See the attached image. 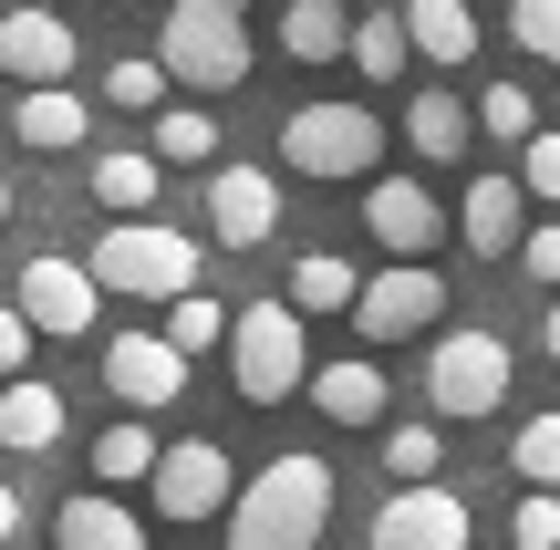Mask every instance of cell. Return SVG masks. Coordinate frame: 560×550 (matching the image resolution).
<instances>
[{
	"label": "cell",
	"instance_id": "30",
	"mask_svg": "<svg viewBox=\"0 0 560 550\" xmlns=\"http://www.w3.org/2000/svg\"><path fill=\"white\" fill-rule=\"evenodd\" d=\"M104 104H115V115H156V104H166V62H156V52L104 62Z\"/></svg>",
	"mask_w": 560,
	"mask_h": 550
},
{
	"label": "cell",
	"instance_id": "35",
	"mask_svg": "<svg viewBox=\"0 0 560 550\" xmlns=\"http://www.w3.org/2000/svg\"><path fill=\"white\" fill-rule=\"evenodd\" d=\"M509 540L520 550H560V489H529L520 510H509Z\"/></svg>",
	"mask_w": 560,
	"mask_h": 550
},
{
	"label": "cell",
	"instance_id": "13",
	"mask_svg": "<svg viewBox=\"0 0 560 550\" xmlns=\"http://www.w3.org/2000/svg\"><path fill=\"white\" fill-rule=\"evenodd\" d=\"M280 229V177L270 166H208V239L219 249H260Z\"/></svg>",
	"mask_w": 560,
	"mask_h": 550
},
{
	"label": "cell",
	"instance_id": "17",
	"mask_svg": "<svg viewBox=\"0 0 560 550\" xmlns=\"http://www.w3.org/2000/svg\"><path fill=\"white\" fill-rule=\"evenodd\" d=\"M62 385H42V374H0V447L11 457H52L62 447Z\"/></svg>",
	"mask_w": 560,
	"mask_h": 550
},
{
	"label": "cell",
	"instance_id": "38",
	"mask_svg": "<svg viewBox=\"0 0 560 550\" xmlns=\"http://www.w3.org/2000/svg\"><path fill=\"white\" fill-rule=\"evenodd\" d=\"M11 540H21V489L0 478V550H11Z\"/></svg>",
	"mask_w": 560,
	"mask_h": 550
},
{
	"label": "cell",
	"instance_id": "12",
	"mask_svg": "<svg viewBox=\"0 0 560 550\" xmlns=\"http://www.w3.org/2000/svg\"><path fill=\"white\" fill-rule=\"evenodd\" d=\"M104 395H115L125 416H156L187 395V353L166 343V332H115L104 343Z\"/></svg>",
	"mask_w": 560,
	"mask_h": 550
},
{
	"label": "cell",
	"instance_id": "37",
	"mask_svg": "<svg viewBox=\"0 0 560 550\" xmlns=\"http://www.w3.org/2000/svg\"><path fill=\"white\" fill-rule=\"evenodd\" d=\"M32 343H42V332L21 323V312H0V374H21V364H32Z\"/></svg>",
	"mask_w": 560,
	"mask_h": 550
},
{
	"label": "cell",
	"instance_id": "8",
	"mask_svg": "<svg viewBox=\"0 0 560 550\" xmlns=\"http://www.w3.org/2000/svg\"><path fill=\"white\" fill-rule=\"evenodd\" d=\"M229 489H240V468H229L219 436H166L156 468H145V499H156V519H177V530L219 519V510H229Z\"/></svg>",
	"mask_w": 560,
	"mask_h": 550
},
{
	"label": "cell",
	"instance_id": "24",
	"mask_svg": "<svg viewBox=\"0 0 560 550\" xmlns=\"http://www.w3.org/2000/svg\"><path fill=\"white\" fill-rule=\"evenodd\" d=\"M405 42H416L425 62H467L478 52V11H467V0H405Z\"/></svg>",
	"mask_w": 560,
	"mask_h": 550
},
{
	"label": "cell",
	"instance_id": "5",
	"mask_svg": "<svg viewBox=\"0 0 560 550\" xmlns=\"http://www.w3.org/2000/svg\"><path fill=\"white\" fill-rule=\"evenodd\" d=\"M240 21L249 11H229V0H177L166 32H156L166 83H187V94H240V83H249V32H240Z\"/></svg>",
	"mask_w": 560,
	"mask_h": 550
},
{
	"label": "cell",
	"instance_id": "9",
	"mask_svg": "<svg viewBox=\"0 0 560 550\" xmlns=\"http://www.w3.org/2000/svg\"><path fill=\"white\" fill-rule=\"evenodd\" d=\"M11 312H21L32 332H52V343H83V332H94V312H104V291H94V270H83V260L32 249V260L11 270Z\"/></svg>",
	"mask_w": 560,
	"mask_h": 550
},
{
	"label": "cell",
	"instance_id": "33",
	"mask_svg": "<svg viewBox=\"0 0 560 550\" xmlns=\"http://www.w3.org/2000/svg\"><path fill=\"white\" fill-rule=\"evenodd\" d=\"M509 42L529 62H560V0H509Z\"/></svg>",
	"mask_w": 560,
	"mask_h": 550
},
{
	"label": "cell",
	"instance_id": "31",
	"mask_svg": "<svg viewBox=\"0 0 560 550\" xmlns=\"http://www.w3.org/2000/svg\"><path fill=\"white\" fill-rule=\"evenodd\" d=\"M166 343L198 364V353H219V343H229V312L208 302V291H177V302H166Z\"/></svg>",
	"mask_w": 560,
	"mask_h": 550
},
{
	"label": "cell",
	"instance_id": "21",
	"mask_svg": "<svg viewBox=\"0 0 560 550\" xmlns=\"http://www.w3.org/2000/svg\"><path fill=\"white\" fill-rule=\"evenodd\" d=\"M467 136H478V115H467L446 83H425V94L405 104V145H416L425 166H457V156H467Z\"/></svg>",
	"mask_w": 560,
	"mask_h": 550
},
{
	"label": "cell",
	"instance_id": "22",
	"mask_svg": "<svg viewBox=\"0 0 560 550\" xmlns=\"http://www.w3.org/2000/svg\"><path fill=\"white\" fill-rule=\"evenodd\" d=\"M342 42H353L342 0H280V52L291 62H342Z\"/></svg>",
	"mask_w": 560,
	"mask_h": 550
},
{
	"label": "cell",
	"instance_id": "11",
	"mask_svg": "<svg viewBox=\"0 0 560 550\" xmlns=\"http://www.w3.org/2000/svg\"><path fill=\"white\" fill-rule=\"evenodd\" d=\"M467 489H446V478H416V489H384V510H374V550H467Z\"/></svg>",
	"mask_w": 560,
	"mask_h": 550
},
{
	"label": "cell",
	"instance_id": "41",
	"mask_svg": "<svg viewBox=\"0 0 560 550\" xmlns=\"http://www.w3.org/2000/svg\"><path fill=\"white\" fill-rule=\"evenodd\" d=\"M229 11H249V0H229Z\"/></svg>",
	"mask_w": 560,
	"mask_h": 550
},
{
	"label": "cell",
	"instance_id": "15",
	"mask_svg": "<svg viewBox=\"0 0 560 550\" xmlns=\"http://www.w3.org/2000/svg\"><path fill=\"white\" fill-rule=\"evenodd\" d=\"M520 229H529V187L520 177H467V208H457V239H467V260H509L520 249Z\"/></svg>",
	"mask_w": 560,
	"mask_h": 550
},
{
	"label": "cell",
	"instance_id": "16",
	"mask_svg": "<svg viewBox=\"0 0 560 550\" xmlns=\"http://www.w3.org/2000/svg\"><path fill=\"white\" fill-rule=\"evenodd\" d=\"M11 136L32 145V156H73V145L94 136V104H83L73 83H21L11 94Z\"/></svg>",
	"mask_w": 560,
	"mask_h": 550
},
{
	"label": "cell",
	"instance_id": "26",
	"mask_svg": "<svg viewBox=\"0 0 560 550\" xmlns=\"http://www.w3.org/2000/svg\"><path fill=\"white\" fill-rule=\"evenodd\" d=\"M342 62H353L363 83H395L405 62H416V42H405V11H363L353 42H342Z\"/></svg>",
	"mask_w": 560,
	"mask_h": 550
},
{
	"label": "cell",
	"instance_id": "39",
	"mask_svg": "<svg viewBox=\"0 0 560 550\" xmlns=\"http://www.w3.org/2000/svg\"><path fill=\"white\" fill-rule=\"evenodd\" d=\"M540 343H550V364H560V302H550V312H540Z\"/></svg>",
	"mask_w": 560,
	"mask_h": 550
},
{
	"label": "cell",
	"instance_id": "28",
	"mask_svg": "<svg viewBox=\"0 0 560 550\" xmlns=\"http://www.w3.org/2000/svg\"><path fill=\"white\" fill-rule=\"evenodd\" d=\"M436 468H446V426H436V416L384 426V478H395V489H416V478H436Z\"/></svg>",
	"mask_w": 560,
	"mask_h": 550
},
{
	"label": "cell",
	"instance_id": "1",
	"mask_svg": "<svg viewBox=\"0 0 560 550\" xmlns=\"http://www.w3.org/2000/svg\"><path fill=\"white\" fill-rule=\"evenodd\" d=\"M219 519H229V550H322V530H332V468L312 447H280L260 478L229 489Z\"/></svg>",
	"mask_w": 560,
	"mask_h": 550
},
{
	"label": "cell",
	"instance_id": "23",
	"mask_svg": "<svg viewBox=\"0 0 560 550\" xmlns=\"http://www.w3.org/2000/svg\"><path fill=\"white\" fill-rule=\"evenodd\" d=\"M353 291H363V270L342 260V249H301V260H291V291H280V302L312 323V312H353Z\"/></svg>",
	"mask_w": 560,
	"mask_h": 550
},
{
	"label": "cell",
	"instance_id": "10",
	"mask_svg": "<svg viewBox=\"0 0 560 550\" xmlns=\"http://www.w3.org/2000/svg\"><path fill=\"white\" fill-rule=\"evenodd\" d=\"M363 229H374L384 260H436L457 239V219H446V198L425 177H363Z\"/></svg>",
	"mask_w": 560,
	"mask_h": 550
},
{
	"label": "cell",
	"instance_id": "25",
	"mask_svg": "<svg viewBox=\"0 0 560 550\" xmlns=\"http://www.w3.org/2000/svg\"><path fill=\"white\" fill-rule=\"evenodd\" d=\"M166 436L145 426V416H115V426L94 436V489H145V468H156Z\"/></svg>",
	"mask_w": 560,
	"mask_h": 550
},
{
	"label": "cell",
	"instance_id": "29",
	"mask_svg": "<svg viewBox=\"0 0 560 550\" xmlns=\"http://www.w3.org/2000/svg\"><path fill=\"white\" fill-rule=\"evenodd\" d=\"M509 468H520V489H560V406H540L509 436Z\"/></svg>",
	"mask_w": 560,
	"mask_h": 550
},
{
	"label": "cell",
	"instance_id": "27",
	"mask_svg": "<svg viewBox=\"0 0 560 550\" xmlns=\"http://www.w3.org/2000/svg\"><path fill=\"white\" fill-rule=\"evenodd\" d=\"M156 166H208L219 156V115L208 104H156V145H145Z\"/></svg>",
	"mask_w": 560,
	"mask_h": 550
},
{
	"label": "cell",
	"instance_id": "2",
	"mask_svg": "<svg viewBox=\"0 0 560 550\" xmlns=\"http://www.w3.org/2000/svg\"><path fill=\"white\" fill-rule=\"evenodd\" d=\"M83 270H94L104 302H177V291H198V239L166 219H115L83 249Z\"/></svg>",
	"mask_w": 560,
	"mask_h": 550
},
{
	"label": "cell",
	"instance_id": "3",
	"mask_svg": "<svg viewBox=\"0 0 560 550\" xmlns=\"http://www.w3.org/2000/svg\"><path fill=\"white\" fill-rule=\"evenodd\" d=\"M509 385H520L509 332L467 323V332H436V343H425V406H436V426H478V416H499Z\"/></svg>",
	"mask_w": 560,
	"mask_h": 550
},
{
	"label": "cell",
	"instance_id": "6",
	"mask_svg": "<svg viewBox=\"0 0 560 550\" xmlns=\"http://www.w3.org/2000/svg\"><path fill=\"white\" fill-rule=\"evenodd\" d=\"M374 156H384V115L374 104H291L280 115V166L291 177H374Z\"/></svg>",
	"mask_w": 560,
	"mask_h": 550
},
{
	"label": "cell",
	"instance_id": "14",
	"mask_svg": "<svg viewBox=\"0 0 560 550\" xmlns=\"http://www.w3.org/2000/svg\"><path fill=\"white\" fill-rule=\"evenodd\" d=\"M62 73H73V21L52 0L0 11V83H62Z\"/></svg>",
	"mask_w": 560,
	"mask_h": 550
},
{
	"label": "cell",
	"instance_id": "18",
	"mask_svg": "<svg viewBox=\"0 0 560 550\" xmlns=\"http://www.w3.org/2000/svg\"><path fill=\"white\" fill-rule=\"evenodd\" d=\"M52 550H156V540L136 530V510H125L115 489H83V499L52 510Z\"/></svg>",
	"mask_w": 560,
	"mask_h": 550
},
{
	"label": "cell",
	"instance_id": "19",
	"mask_svg": "<svg viewBox=\"0 0 560 550\" xmlns=\"http://www.w3.org/2000/svg\"><path fill=\"white\" fill-rule=\"evenodd\" d=\"M156 187H166V166L145 156V145H104V156L83 166V198L115 208V219H145V208H156Z\"/></svg>",
	"mask_w": 560,
	"mask_h": 550
},
{
	"label": "cell",
	"instance_id": "40",
	"mask_svg": "<svg viewBox=\"0 0 560 550\" xmlns=\"http://www.w3.org/2000/svg\"><path fill=\"white\" fill-rule=\"evenodd\" d=\"M11 208H21V198H11V177H0V229H11Z\"/></svg>",
	"mask_w": 560,
	"mask_h": 550
},
{
	"label": "cell",
	"instance_id": "4",
	"mask_svg": "<svg viewBox=\"0 0 560 550\" xmlns=\"http://www.w3.org/2000/svg\"><path fill=\"white\" fill-rule=\"evenodd\" d=\"M229 385H240L249 406H291V395L312 385V332H301L291 302L229 312Z\"/></svg>",
	"mask_w": 560,
	"mask_h": 550
},
{
	"label": "cell",
	"instance_id": "20",
	"mask_svg": "<svg viewBox=\"0 0 560 550\" xmlns=\"http://www.w3.org/2000/svg\"><path fill=\"white\" fill-rule=\"evenodd\" d=\"M312 406L332 416V426H384V364H363V353L312 364Z\"/></svg>",
	"mask_w": 560,
	"mask_h": 550
},
{
	"label": "cell",
	"instance_id": "32",
	"mask_svg": "<svg viewBox=\"0 0 560 550\" xmlns=\"http://www.w3.org/2000/svg\"><path fill=\"white\" fill-rule=\"evenodd\" d=\"M529 125H540V104H529V83H488V94H478V136L520 145Z\"/></svg>",
	"mask_w": 560,
	"mask_h": 550
},
{
	"label": "cell",
	"instance_id": "7",
	"mask_svg": "<svg viewBox=\"0 0 560 550\" xmlns=\"http://www.w3.org/2000/svg\"><path fill=\"white\" fill-rule=\"evenodd\" d=\"M342 323H353L363 343H416V332L446 323V270H436V260H384L374 281L353 291V312H342Z\"/></svg>",
	"mask_w": 560,
	"mask_h": 550
},
{
	"label": "cell",
	"instance_id": "34",
	"mask_svg": "<svg viewBox=\"0 0 560 550\" xmlns=\"http://www.w3.org/2000/svg\"><path fill=\"white\" fill-rule=\"evenodd\" d=\"M520 187L560 208V125H529V136H520Z\"/></svg>",
	"mask_w": 560,
	"mask_h": 550
},
{
	"label": "cell",
	"instance_id": "36",
	"mask_svg": "<svg viewBox=\"0 0 560 550\" xmlns=\"http://www.w3.org/2000/svg\"><path fill=\"white\" fill-rule=\"evenodd\" d=\"M509 260L529 270V281H560V219H540V229H520V249Z\"/></svg>",
	"mask_w": 560,
	"mask_h": 550
}]
</instances>
